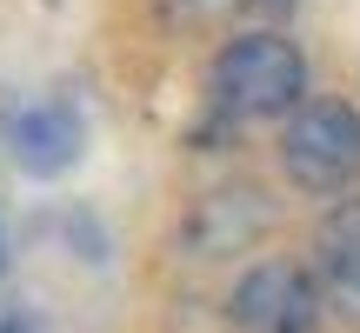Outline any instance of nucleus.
Wrapping results in <instances>:
<instances>
[{"label": "nucleus", "mask_w": 360, "mask_h": 333, "mask_svg": "<svg viewBox=\"0 0 360 333\" xmlns=\"http://www.w3.org/2000/svg\"><path fill=\"white\" fill-rule=\"evenodd\" d=\"M47 7H53V0H47Z\"/></svg>", "instance_id": "obj_9"}, {"label": "nucleus", "mask_w": 360, "mask_h": 333, "mask_svg": "<svg viewBox=\"0 0 360 333\" xmlns=\"http://www.w3.org/2000/svg\"><path fill=\"white\" fill-rule=\"evenodd\" d=\"M7 154L34 180L74 174L80 154H87V120H80V107L74 100H40V107H27V114H13L7 120Z\"/></svg>", "instance_id": "obj_4"}, {"label": "nucleus", "mask_w": 360, "mask_h": 333, "mask_svg": "<svg viewBox=\"0 0 360 333\" xmlns=\"http://www.w3.org/2000/svg\"><path fill=\"white\" fill-rule=\"evenodd\" d=\"M307 100V60L281 34H240L207 67V114L227 120H281Z\"/></svg>", "instance_id": "obj_1"}, {"label": "nucleus", "mask_w": 360, "mask_h": 333, "mask_svg": "<svg viewBox=\"0 0 360 333\" xmlns=\"http://www.w3.org/2000/svg\"><path fill=\"white\" fill-rule=\"evenodd\" d=\"M0 273H7V247H0Z\"/></svg>", "instance_id": "obj_8"}, {"label": "nucleus", "mask_w": 360, "mask_h": 333, "mask_svg": "<svg viewBox=\"0 0 360 333\" xmlns=\"http://www.w3.org/2000/svg\"><path fill=\"white\" fill-rule=\"evenodd\" d=\"M267 200H260L254 187H220V193H200V200L187 207V227H180V240H187V254L200 260H220V254H240V247H254L260 233H267Z\"/></svg>", "instance_id": "obj_6"}, {"label": "nucleus", "mask_w": 360, "mask_h": 333, "mask_svg": "<svg viewBox=\"0 0 360 333\" xmlns=\"http://www.w3.org/2000/svg\"><path fill=\"white\" fill-rule=\"evenodd\" d=\"M227 307H233V327L240 333H314L321 327V294H314V280L300 267H287V260L254 267L233 287Z\"/></svg>", "instance_id": "obj_3"}, {"label": "nucleus", "mask_w": 360, "mask_h": 333, "mask_svg": "<svg viewBox=\"0 0 360 333\" xmlns=\"http://www.w3.org/2000/svg\"><path fill=\"white\" fill-rule=\"evenodd\" d=\"M314 294L347 327H360V200H334L314 233Z\"/></svg>", "instance_id": "obj_5"}, {"label": "nucleus", "mask_w": 360, "mask_h": 333, "mask_svg": "<svg viewBox=\"0 0 360 333\" xmlns=\"http://www.w3.org/2000/svg\"><path fill=\"white\" fill-rule=\"evenodd\" d=\"M281 166L300 193H340L360 174V114L347 100H300L281 133Z\"/></svg>", "instance_id": "obj_2"}, {"label": "nucleus", "mask_w": 360, "mask_h": 333, "mask_svg": "<svg viewBox=\"0 0 360 333\" xmlns=\"http://www.w3.org/2000/svg\"><path fill=\"white\" fill-rule=\"evenodd\" d=\"M160 7H167L174 20H187V27H207V20H220V13H233L240 0H160Z\"/></svg>", "instance_id": "obj_7"}]
</instances>
